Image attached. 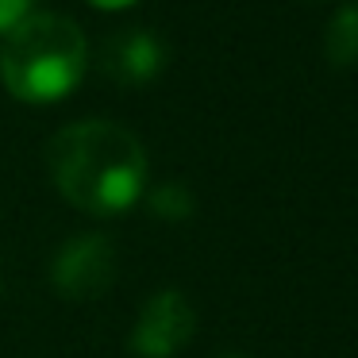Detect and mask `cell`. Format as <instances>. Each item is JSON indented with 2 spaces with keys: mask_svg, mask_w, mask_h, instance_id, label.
<instances>
[{
  "mask_svg": "<svg viewBox=\"0 0 358 358\" xmlns=\"http://www.w3.org/2000/svg\"><path fill=\"white\" fill-rule=\"evenodd\" d=\"M196 327V312L178 289H162L155 293L139 312V324H135L131 347L143 358H170L193 339Z\"/></svg>",
  "mask_w": 358,
  "mask_h": 358,
  "instance_id": "277c9868",
  "label": "cell"
},
{
  "mask_svg": "<svg viewBox=\"0 0 358 358\" xmlns=\"http://www.w3.org/2000/svg\"><path fill=\"white\" fill-rule=\"evenodd\" d=\"M101 62H104V73L116 85H147V81H155L162 73L166 47L150 31L131 27V31H120L104 43Z\"/></svg>",
  "mask_w": 358,
  "mask_h": 358,
  "instance_id": "5b68a950",
  "label": "cell"
},
{
  "mask_svg": "<svg viewBox=\"0 0 358 358\" xmlns=\"http://www.w3.org/2000/svg\"><path fill=\"white\" fill-rule=\"evenodd\" d=\"M89 66V43L73 20L58 12H27L0 47V81L27 104L62 101Z\"/></svg>",
  "mask_w": 358,
  "mask_h": 358,
  "instance_id": "7a4b0ae2",
  "label": "cell"
},
{
  "mask_svg": "<svg viewBox=\"0 0 358 358\" xmlns=\"http://www.w3.org/2000/svg\"><path fill=\"white\" fill-rule=\"evenodd\" d=\"M96 8H127V4H135V0H93Z\"/></svg>",
  "mask_w": 358,
  "mask_h": 358,
  "instance_id": "9c48e42d",
  "label": "cell"
},
{
  "mask_svg": "<svg viewBox=\"0 0 358 358\" xmlns=\"http://www.w3.org/2000/svg\"><path fill=\"white\" fill-rule=\"evenodd\" d=\"M227 358H239V355H227Z\"/></svg>",
  "mask_w": 358,
  "mask_h": 358,
  "instance_id": "30bf717a",
  "label": "cell"
},
{
  "mask_svg": "<svg viewBox=\"0 0 358 358\" xmlns=\"http://www.w3.org/2000/svg\"><path fill=\"white\" fill-rule=\"evenodd\" d=\"M31 12V0H0V35H8Z\"/></svg>",
  "mask_w": 358,
  "mask_h": 358,
  "instance_id": "ba28073f",
  "label": "cell"
},
{
  "mask_svg": "<svg viewBox=\"0 0 358 358\" xmlns=\"http://www.w3.org/2000/svg\"><path fill=\"white\" fill-rule=\"evenodd\" d=\"M324 50L331 66H355L358 62V8H339L324 31Z\"/></svg>",
  "mask_w": 358,
  "mask_h": 358,
  "instance_id": "8992f818",
  "label": "cell"
},
{
  "mask_svg": "<svg viewBox=\"0 0 358 358\" xmlns=\"http://www.w3.org/2000/svg\"><path fill=\"white\" fill-rule=\"evenodd\" d=\"M47 170L58 193L81 212L116 216L139 201L147 155L127 127L108 120H81L50 139Z\"/></svg>",
  "mask_w": 358,
  "mask_h": 358,
  "instance_id": "6da1fadb",
  "label": "cell"
},
{
  "mask_svg": "<svg viewBox=\"0 0 358 358\" xmlns=\"http://www.w3.org/2000/svg\"><path fill=\"white\" fill-rule=\"evenodd\" d=\"M150 212L162 216V220H185L189 212H193V196L181 185H162V189L150 193Z\"/></svg>",
  "mask_w": 358,
  "mask_h": 358,
  "instance_id": "52a82bcc",
  "label": "cell"
},
{
  "mask_svg": "<svg viewBox=\"0 0 358 358\" xmlns=\"http://www.w3.org/2000/svg\"><path fill=\"white\" fill-rule=\"evenodd\" d=\"M50 281L70 301L104 296L116 281V247L104 235H78L62 243V250L50 262Z\"/></svg>",
  "mask_w": 358,
  "mask_h": 358,
  "instance_id": "3957f363",
  "label": "cell"
}]
</instances>
